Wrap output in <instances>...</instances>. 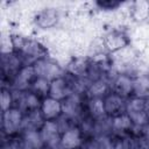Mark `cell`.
Masks as SVG:
<instances>
[{
	"label": "cell",
	"instance_id": "cell-7",
	"mask_svg": "<svg viewBox=\"0 0 149 149\" xmlns=\"http://www.w3.org/2000/svg\"><path fill=\"white\" fill-rule=\"evenodd\" d=\"M105 112L107 116H116L119 114L126 113V100L114 92H109L104 98Z\"/></svg>",
	"mask_w": 149,
	"mask_h": 149
},
{
	"label": "cell",
	"instance_id": "cell-22",
	"mask_svg": "<svg viewBox=\"0 0 149 149\" xmlns=\"http://www.w3.org/2000/svg\"><path fill=\"white\" fill-rule=\"evenodd\" d=\"M0 102H1V109L2 112L12 108L14 106V99H13V93L10 88H3L1 91V97H0Z\"/></svg>",
	"mask_w": 149,
	"mask_h": 149
},
{
	"label": "cell",
	"instance_id": "cell-19",
	"mask_svg": "<svg viewBox=\"0 0 149 149\" xmlns=\"http://www.w3.org/2000/svg\"><path fill=\"white\" fill-rule=\"evenodd\" d=\"M129 15L136 22L146 21L147 19H149V2L139 1V2L133 3V6H130V14Z\"/></svg>",
	"mask_w": 149,
	"mask_h": 149
},
{
	"label": "cell",
	"instance_id": "cell-1",
	"mask_svg": "<svg viewBox=\"0 0 149 149\" xmlns=\"http://www.w3.org/2000/svg\"><path fill=\"white\" fill-rule=\"evenodd\" d=\"M23 112L17 107H12L1 115V128L2 134L7 136H13L16 133L21 132L22 129V121H23Z\"/></svg>",
	"mask_w": 149,
	"mask_h": 149
},
{
	"label": "cell",
	"instance_id": "cell-14",
	"mask_svg": "<svg viewBox=\"0 0 149 149\" xmlns=\"http://www.w3.org/2000/svg\"><path fill=\"white\" fill-rule=\"evenodd\" d=\"M111 83L104 77L95 81H92L86 94L88 98H105L109 93Z\"/></svg>",
	"mask_w": 149,
	"mask_h": 149
},
{
	"label": "cell",
	"instance_id": "cell-18",
	"mask_svg": "<svg viewBox=\"0 0 149 149\" xmlns=\"http://www.w3.org/2000/svg\"><path fill=\"white\" fill-rule=\"evenodd\" d=\"M86 108L90 116L93 119H100L102 116H106L104 98H88Z\"/></svg>",
	"mask_w": 149,
	"mask_h": 149
},
{
	"label": "cell",
	"instance_id": "cell-9",
	"mask_svg": "<svg viewBox=\"0 0 149 149\" xmlns=\"http://www.w3.org/2000/svg\"><path fill=\"white\" fill-rule=\"evenodd\" d=\"M134 78L128 73H119L112 83V92L119 94L122 98H127L133 94Z\"/></svg>",
	"mask_w": 149,
	"mask_h": 149
},
{
	"label": "cell",
	"instance_id": "cell-6",
	"mask_svg": "<svg viewBox=\"0 0 149 149\" xmlns=\"http://www.w3.org/2000/svg\"><path fill=\"white\" fill-rule=\"evenodd\" d=\"M70 94H72V90H71V85H70L68 77L63 76L61 78H57L50 81V88H49L48 97L56 99L58 101H63Z\"/></svg>",
	"mask_w": 149,
	"mask_h": 149
},
{
	"label": "cell",
	"instance_id": "cell-11",
	"mask_svg": "<svg viewBox=\"0 0 149 149\" xmlns=\"http://www.w3.org/2000/svg\"><path fill=\"white\" fill-rule=\"evenodd\" d=\"M83 144V133L78 126L70 128L61 135L62 149H79Z\"/></svg>",
	"mask_w": 149,
	"mask_h": 149
},
{
	"label": "cell",
	"instance_id": "cell-23",
	"mask_svg": "<svg viewBox=\"0 0 149 149\" xmlns=\"http://www.w3.org/2000/svg\"><path fill=\"white\" fill-rule=\"evenodd\" d=\"M144 113L147 114V116L149 119V97L144 99Z\"/></svg>",
	"mask_w": 149,
	"mask_h": 149
},
{
	"label": "cell",
	"instance_id": "cell-4",
	"mask_svg": "<svg viewBox=\"0 0 149 149\" xmlns=\"http://www.w3.org/2000/svg\"><path fill=\"white\" fill-rule=\"evenodd\" d=\"M62 114L73 121H78L83 115V99L81 94L72 93L62 101Z\"/></svg>",
	"mask_w": 149,
	"mask_h": 149
},
{
	"label": "cell",
	"instance_id": "cell-5",
	"mask_svg": "<svg viewBox=\"0 0 149 149\" xmlns=\"http://www.w3.org/2000/svg\"><path fill=\"white\" fill-rule=\"evenodd\" d=\"M36 79V73L33 65H24L10 80L9 84H12L10 90L16 91H29L33 81Z\"/></svg>",
	"mask_w": 149,
	"mask_h": 149
},
{
	"label": "cell",
	"instance_id": "cell-2",
	"mask_svg": "<svg viewBox=\"0 0 149 149\" xmlns=\"http://www.w3.org/2000/svg\"><path fill=\"white\" fill-rule=\"evenodd\" d=\"M33 66H34L36 77L45 78L50 81L64 76L62 66L51 58H47V57L41 58V59L36 61L33 64Z\"/></svg>",
	"mask_w": 149,
	"mask_h": 149
},
{
	"label": "cell",
	"instance_id": "cell-12",
	"mask_svg": "<svg viewBox=\"0 0 149 149\" xmlns=\"http://www.w3.org/2000/svg\"><path fill=\"white\" fill-rule=\"evenodd\" d=\"M61 20V15L57 9L48 8L41 10L36 16V23L42 29H50L54 28Z\"/></svg>",
	"mask_w": 149,
	"mask_h": 149
},
{
	"label": "cell",
	"instance_id": "cell-10",
	"mask_svg": "<svg viewBox=\"0 0 149 149\" xmlns=\"http://www.w3.org/2000/svg\"><path fill=\"white\" fill-rule=\"evenodd\" d=\"M40 111L45 121H55L62 115V101L47 97L42 100Z\"/></svg>",
	"mask_w": 149,
	"mask_h": 149
},
{
	"label": "cell",
	"instance_id": "cell-16",
	"mask_svg": "<svg viewBox=\"0 0 149 149\" xmlns=\"http://www.w3.org/2000/svg\"><path fill=\"white\" fill-rule=\"evenodd\" d=\"M133 122L127 113L119 114L112 118V130L115 133L125 134L127 132H132Z\"/></svg>",
	"mask_w": 149,
	"mask_h": 149
},
{
	"label": "cell",
	"instance_id": "cell-3",
	"mask_svg": "<svg viewBox=\"0 0 149 149\" xmlns=\"http://www.w3.org/2000/svg\"><path fill=\"white\" fill-rule=\"evenodd\" d=\"M41 137L47 148L62 149L61 148V132L56 121H45L40 129Z\"/></svg>",
	"mask_w": 149,
	"mask_h": 149
},
{
	"label": "cell",
	"instance_id": "cell-8",
	"mask_svg": "<svg viewBox=\"0 0 149 149\" xmlns=\"http://www.w3.org/2000/svg\"><path fill=\"white\" fill-rule=\"evenodd\" d=\"M102 42H104L105 49L107 51H111L112 54L129 44L127 36L125 35V33L120 30H111L102 37Z\"/></svg>",
	"mask_w": 149,
	"mask_h": 149
},
{
	"label": "cell",
	"instance_id": "cell-13",
	"mask_svg": "<svg viewBox=\"0 0 149 149\" xmlns=\"http://www.w3.org/2000/svg\"><path fill=\"white\" fill-rule=\"evenodd\" d=\"M44 122H45V120H44L40 108L35 109V111H30V112L23 114V121H22L21 132L40 130Z\"/></svg>",
	"mask_w": 149,
	"mask_h": 149
},
{
	"label": "cell",
	"instance_id": "cell-15",
	"mask_svg": "<svg viewBox=\"0 0 149 149\" xmlns=\"http://www.w3.org/2000/svg\"><path fill=\"white\" fill-rule=\"evenodd\" d=\"M133 94L134 97H139L143 99L149 97V74L139 73L136 77H134Z\"/></svg>",
	"mask_w": 149,
	"mask_h": 149
},
{
	"label": "cell",
	"instance_id": "cell-17",
	"mask_svg": "<svg viewBox=\"0 0 149 149\" xmlns=\"http://www.w3.org/2000/svg\"><path fill=\"white\" fill-rule=\"evenodd\" d=\"M23 143L29 149H43L45 146L43 143V140L41 137L40 130H27L22 132L21 136Z\"/></svg>",
	"mask_w": 149,
	"mask_h": 149
},
{
	"label": "cell",
	"instance_id": "cell-20",
	"mask_svg": "<svg viewBox=\"0 0 149 149\" xmlns=\"http://www.w3.org/2000/svg\"><path fill=\"white\" fill-rule=\"evenodd\" d=\"M49 88H50V80L41 77H36V79L33 81L30 86V91L43 99L47 98V95H49Z\"/></svg>",
	"mask_w": 149,
	"mask_h": 149
},
{
	"label": "cell",
	"instance_id": "cell-21",
	"mask_svg": "<svg viewBox=\"0 0 149 149\" xmlns=\"http://www.w3.org/2000/svg\"><path fill=\"white\" fill-rule=\"evenodd\" d=\"M144 111V99L139 97H132L130 99L126 100V113L132 114L136 112Z\"/></svg>",
	"mask_w": 149,
	"mask_h": 149
}]
</instances>
